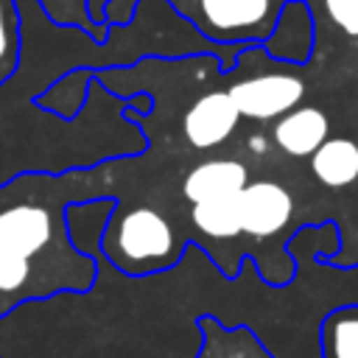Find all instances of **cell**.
<instances>
[{
	"label": "cell",
	"instance_id": "obj_1",
	"mask_svg": "<svg viewBox=\"0 0 358 358\" xmlns=\"http://www.w3.org/2000/svg\"><path fill=\"white\" fill-rule=\"evenodd\" d=\"M101 168L17 173L0 185V316L34 299L95 285V255L76 246L67 224L73 201L112 196Z\"/></svg>",
	"mask_w": 358,
	"mask_h": 358
},
{
	"label": "cell",
	"instance_id": "obj_2",
	"mask_svg": "<svg viewBox=\"0 0 358 358\" xmlns=\"http://www.w3.org/2000/svg\"><path fill=\"white\" fill-rule=\"evenodd\" d=\"M185 249L187 241L176 232L173 221L145 204L126 210L115 204L101 235V255L126 277H148L173 268Z\"/></svg>",
	"mask_w": 358,
	"mask_h": 358
},
{
	"label": "cell",
	"instance_id": "obj_3",
	"mask_svg": "<svg viewBox=\"0 0 358 358\" xmlns=\"http://www.w3.org/2000/svg\"><path fill=\"white\" fill-rule=\"evenodd\" d=\"M218 45H263L288 0H168Z\"/></svg>",
	"mask_w": 358,
	"mask_h": 358
},
{
	"label": "cell",
	"instance_id": "obj_4",
	"mask_svg": "<svg viewBox=\"0 0 358 358\" xmlns=\"http://www.w3.org/2000/svg\"><path fill=\"white\" fill-rule=\"evenodd\" d=\"M296 67L302 64L282 62L280 70H252L249 62L238 56V64L227 70L224 78L241 117L252 123H274L299 106L308 92V81Z\"/></svg>",
	"mask_w": 358,
	"mask_h": 358
},
{
	"label": "cell",
	"instance_id": "obj_5",
	"mask_svg": "<svg viewBox=\"0 0 358 358\" xmlns=\"http://www.w3.org/2000/svg\"><path fill=\"white\" fill-rule=\"evenodd\" d=\"M241 112L227 90V78L221 81V87H213L201 95H196V101L185 109L182 115V137L193 151H218L221 145H227L238 126H241Z\"/></svg>",
	"mask_w": 358,
	"mask_h": 358
},
{
	"label": "cell",
	"instance_id": "obj_6",
	"mask_svg": "<svg viewBox=\"0 0 358 358\" xmlns=\"http://www.w3.org/2000/svg\"><path fill=\"white\" fill-rule=\"evenodd\" d=\"M294 213H296V199L277 179H252L241 190V224L246 238L268 241L285 232Z\"/></svg>",
	"mask_w": 358,
	"mask_h": 358
},
{
	"label": "cell",
	"instance_id": "obj_7",
	"mask_svg": "<svg viewBox=\"0 0 358 358\" xmlns=\"http://www.w3.org/2000/svg\"><path fill=\"white\" fill-rule=\"evenodd\" d=\"M316 31H319V17L310 0H288L277 17L271 36L263 42V50L274 62L308 64L316 50Z\"/></svg>",
	"mask_w": 358,
	"mask_h": 358
},
{
	"label": "cell",
	"instance_id": "obj_8",
	"mask_svg": "<svg viewBox=\"0 0 358 358\" xmlns=\"http://www.w3.org/2000/svg\"><path fill=\"white\" fill-rule=\"evenodd\" d=\"M330 137V117L316 103H299L271 126V143L294 159L310 157Z\"/></svg>",
	"mask_w": 358,
	"mask_h": 358
},
{
	"label": "cell",
	"instance_id": "obj_9",
	"mask_svg": "<svg viewBox=\"0 0 358 358\" xmlns=\"http://www.w3.org/2000/svg\"><path fill=\"white\" fill-rule=\"evenodd\" d=\"M249 165L238 157H213L193 165L182 179V196L190 204H199L213 196L241 193L249 185Z\"/></svg>",
	"mask_w": 358,
	"mask_h": 358
},
{
	"label": "cell",
	"instance_id": "obj_10",
	"mask_svg": "<svg viewBox=\"0 0 358 358\" xmlns=\"http://www.w3.org/2000/svg\"><path fill=\"white\" fill-rule=\"evenodd\" d=\"M308 159L310 173L324 187L341 190L358 182V143L352 137H327Z\"/></svg>",
	"mask_w": 358,
	"mask_h": 358
},
{
	"label": "cell",
	"instance_id": "obj_11",
	"mask_svg": "<svg viewBox=\"0 0 358 358\" xmlns=\"http://www.w3.org/2000/svg\"><path fill=\"white\" fill-rule=\"evenodd\" d=\"M190 224L199 241H232L243 235L241 224V193L213 196L199 204H190Z\"/></svg>",
	"mask_w": 358,
	"mask_h": 358
},
{
	"label": "cell",
	"instance_id": "obj_12",
	"mask_svg": "<svg viewBox=\"0 0 358 358\" xmlns=\"http://www.w3.org/2000/svg\"><path fill=\"white\" fill-rule=\"evenodd\" d=\"M92 84H95V70L92 67H73L62 78H56L45 92H39L34 98V103L45 112H53L64 120H73L87 106Z\"/></svg>",
	"mask_w": 358,
	"mask_h": 358
},
{
	"label": "cell",
	"instance_id": "obj_13",
	"mask_svg": "<svg viewBox=\"0 0 358 358\" xmlns=\"http://www.w3.org/2000/svg\"><path fill=\"white\" fill-rule=\"evenodd\" d=\"M322 358H358V302L338 305L319 322Z\"/></svg>",
	"mask_w": 358,
	"mask_h": 358
},
{
	"label": "cell",
	"instance_id": "obj_14",
	"mask_svg": "<svg viewBox=\"0 0 358 358\" xmlns=\"http://www.w3.org/2000/svg\"><path fill=\"white\" fill-rule=\"evenodd\" d=\"M22 59V14L17 0H0V87L14 78Z\"/></svg>",
	"mask_w": 358,
	"mask_h": 358
},
{
	"label": "cell",
	"instance_id": "obj_15",
	"mask_svg": "<svg viewBox=\"0 0 358 358\" xmlns=\"http://www.w3.org/2000/svg\"><path fill=\"white\" fill-rule=\"evenodd\" d=\"M322 8L344 36H358V0H322Z\"/></svg>",
	"mask_w": 358,
	"mask_h": 358
},
{
	"label": "cell",
	"instance_id": "obj_16",
	"mask_svg": "<svg viewBox=\"0 0 358 358\" xmlns=\"http://www.w3.org/2000/svg\"><path fill=\"white\" fill-rule=\"evenodd\" d=\"M246 151H249L252 157H266V154L271 151V143H268V137H266L263 131H252V134L246 137Z\"/></svg>",
	"mask_w": 358,
	"mask_h": 358
},
{
	"label": "cell",
	"instance_id": "obj_17",
	"mask_svg": "<svg viewBox=\"0 0 358 358\" xmlns=\"http://www.w3.org/2000/svg\"><path fill=\"white\" fill-rule=\"evenodd\" d=\"M112 0H90V6H87V11H90V17H92V22H98V25H106V20H103V14H106V6H109Z\"/></svg>",
	"mask_w": 358,
	"mask_h": 358
}]
</instances>
